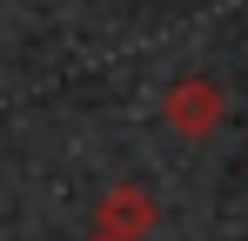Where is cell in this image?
<instances>
[{
    "instance_id": "1",
    "label": "cell",
    "mask_w": 248,
    "mask_h": 241,
    "mask_svg": "<svg viewBox=\"0 0 248 241\" xmlns=\"http://www.w3.org/2000/svg\"><path fill=\"white\" fill-rule=\"evenodd\" d=\"M161 114H168V127H174L181 141H208V134L221 127V114H228V101H221L215 80H174L168 101H161Z\"/></svg>"
},
{
    "instance_id": "2",
    "label": "cell",
    "mask_w": 248,
    "mask_h": 241,
    "mask_svg": "<svg viewBox=\"0 0 248 241\" xmlns=\"http://www.w3.org/2000/svg\"><path fill=\"white\" fill-rule=\"evenodd\" d=\"M148 228H155V195H148V188H114V195L94 201V235L141 241Z\"/></svg>"
},
{
    "instance_id": "3",
    "label": "cell",
    "mask_w": 248,
    "mask_h": 241,
    "mask_svg": "<svg viewBox=\"0 0 248 241\" xmlns=\"http://www.w3.org/2000/svg\"><path fill=\"white\" fill-rule=\"evenodd\" d=\"M94 241H114V235H94Z\"/></svg>"
}]
</instances>
